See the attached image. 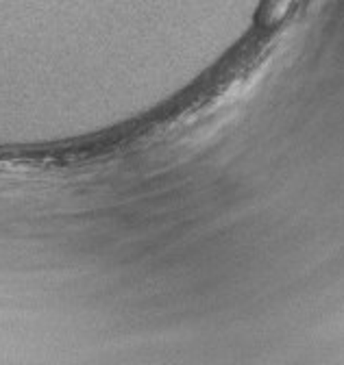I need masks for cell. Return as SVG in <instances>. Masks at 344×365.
<instances>
[{
  "label": "cell",
  "mask_w": 344,
  "mask_h": 365,
  "mask_svg": "<svg viewBox=\"0 0 344 365\" xmlns=\"http://www.w3.org/2000/svg\"><path fill=\"white\" fill-rule=\"evenodd\" d=\"M294 3V0H270L268 7H266V14H268V20L275 22L279 20L281 16H285V11L290 9V5Z\"/></svg>",
  "instance_id": "cell-1"
}]
</instances>
